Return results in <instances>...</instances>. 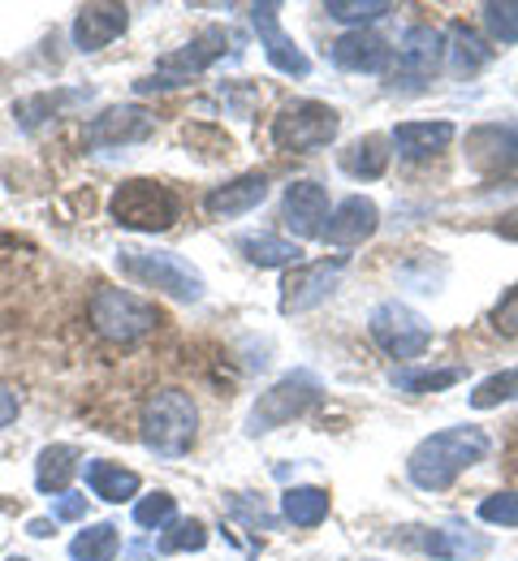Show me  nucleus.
Wrapping results in <instances>:
<instances>
[{
	"mask_svg": "<svg viewBox=\"0 0 518 561\" xmlns=\"http://www.w3.org/2000/svg\"><path fill=\"white\" fill-rule=\"evenodd\" d=\"M488 449H493V440H488L484 427H471V423H462V427H441V432L424 436V440L411 449L406 476H411L415 489L445 492L462 471H471L475 462H484Z\"/></svg>",
	"mask_w": 518,
	"mask_h": 561,
	"instance_id": "obj_1",
	"label": "nucleus"
},
{
	"mask_svg": "<svg viewBox=\"0 0 518 561\" xmlns=\"http://www.w3.org/2000/svg\"><path fill=\"white\" fill-rule=\"evenodd\" d=\"M139 436L160 458H186L199 436V411L186 389H156L143 402Z\"/></svg>",
	"mask_w": 518,
	"mask_h": 561,
	"instance_id": "obj_2",
	"label": "nucleus"
},
{
	"mask_svg": "<svg viewBox=\"0 0 518 561\" xmlns=\"http://www.w3.org/2000/svg\"><path fill=\"white\" fill-rule=\"evenodd\" d=\"M117 268L122 277H130L135 285H148V289H160L177 302H199L204 298V277L195 264H186L182 255L173 251H151V247H122L117 251Z\"/></svg>",
	"mask_w": 518,
	"mask_h": 561,
	"instance_id": "obj_3",
	"label": "nucleus"
},
{
	"mask_svg": "<svg viewBox=\"0 0 518 561\" xmlns=\"http://www.w3.org/2000/svg\"><path fill=\"white\" fill-rule=\"evenodd\" d=\"M108 216L135 233H164L177 225L182 199L156 178H126L108 199Z\"/></svg>",
	"mask_w": 518,
	"mask_h": 561,
	"instance_id": "obj_4",
	"label": "nucleus"
},
{
	"mask_svg": "<svg viewBox=\"0 0 518 561\" xmlns=\"http://www.w3.org/2000/svg\"><path fill=\"white\" fill-rule=\"evenodd\" d=\"M87 316H91V329L104 342H117V346H130V342L148 337L160 324L156 302L130 294V289H95L91 302H87Z\"/></svg>",
	"mask_w": 518,
	"mask_h": 561,
	"instance_id": "obj_5",
	"label": "nucleus"
},
{
	"mask_svg": "<svg viewBox=\"0 0 518 561\" xmlns=\"http://www.w3.org/2000/svg\"><path fill=\"white\" fill-rule=\"evenodd\" d=\"M320 393H324L320 376L307 371V367H298L290 376H281L268 393L255 398V407H251V415H246V432H251V436H264V432L286 427L290 420L307 415V411L320 402Z\"/></svg>",
	"mask_w": 518,
	"mask_h": 561,
	"instance_id": "obj_6",
	"label": "nucleus"
},
{
	"mask_svg": "<svg viewBox=\"0 0 518 561\" xmlns=\"http://www.w3.org/2000/svg\"><path fill=\"white\" fill-rule=\"evenodd\" d=\"M225 48H229V31H225V26H204L191 44H182L177 53H164V57L156 61V70L135 82V91H139V95H148V91H173V87L191 82L195 73L212 70L225 57Z\"/></svg>",
	"mask_w": 518,
	"mask_h": 561,
	"instance_id": "obj_7",
	"label": "nucleus"
},
{
	"mask_svg": "<svg viewBox=\"0 0 518 561\" xmlns=\"http://www.w3.org/2000/svg\"><path fill=\"white\" fill-rule=\"evenodd\" d=\"M337 135H342V113L333 104H320V100H290L273 122V142L290 156L320 151Z\"/></svg>",
	"mask_w": 518,
	"mask_h": 561,
	"instance_id": "obj_8",
	"label": "nucleus"
},
{
	"mask_svg": "<svg viewBox=\"0 0 518 561\" xmlns=\"http://www.w3.org/2000/svg\"><path fill=\"white\" fill-rule=\"evenodd\" d=\"M368 333H371V342L389 354V358H402V363L424 358L428 346H433V324H428L415 307H406V302H398V298L371 307Z\"/></svg>",
	"mask_w": 518,
	"mask_h": 561,
	"instance_id": "obj_9",
	"label": "nucleus"
},
{
	"mask_svg": "<svg viewBox=\"0 0 518 561\" xmlns=\"http://www.w3.org/2000/svg\"><path fill=\"white\" fill-rule=\"evenodd\" d=\"M445 57H449V39L437 26H411L398 44V61H393V87L402 91H424L437 73L445 70Z\"/></svg>",
	"mask_w": 518,
	"mask_h": 561,
	"instance_id": "obj_10",
	"label": "nucleus"
},
{
	"mask_svg": "<svg viewBox=\"0 0 518 561\" xmlns=\"http://www.w3.org/2000/svg\"><path fill=\"white\" fill-rule=\"evenodd\" d=\"M156 135V113L143 104H113L100 117L87 122V147L91 151H117V147H135Z\"/></svg>",
	"mask_w": 518,
	"mask_h": 561,
	"instance_id": "obj_11",
	"label": "nucleus"
},
{
	"mask_svg": "<svg viewBox=\"0 0 518 561\" xmlns=\"http://www.w3.org/2000/svg\"><path fill=\"white\" fill-rule=\"evenodd\" d=\"M346 268V255L337 260H315V264H295L286 280H281V316H302V311H315L342 280Z\"/></svg>",
	"mask_w": 518,
	"mask_h": 561,
	"instance_id": "obj_12",
	"label": "nucleus"
},
{
	"mask_svg": "<svg viewBox=\"0 0 518 561\" xmlns=\"http://www.w3.org/2000/svg\"><path fill=\"white\" fill-rule=\"evenodd\" d=\"M467 164L475 173L518 169V122H480L467 130Z\"/></svg>",
	"mask_w": 518,
	"mask_h": 561,
	"instance_id": "obj_13",
	"label": "nucleus"
},
{
	"mask_svg": "<svg viewBox=\"0 0 518 561\" xmlns=\"http://www.w3.org/2000/svg\"><path fill=\"white\" fill-rule=\"evenodd\" d=\"M251 26H255L260 48H264V57H268L273 70L290 73V78H307L311 73L307 53L281 31V4H273V0L268 4H251Z\"/></svg>",
	"mask_w": 518,
	"mask_h": 561,
	"instance_id": "obj_14",
	"label": "nucleus"
},
{
	"mask_svg": "<svg viewBox=\"0 0 518 561\" xmlns=\"http://www.w3.org/2000/svg\"><path fill=\"white\" fill-rule=\"evenodd\" d=\"M406 545L437 561L484 558V553L493 549L488 536H480V531H458V527H406Z\"/></svg>",
	"mask_w": 518,
	"mask_h": 561,
	"instance_id": "obj_15",
	"label": "nucleus"
},
{
	"mask_svg": "<svg viewBox=\"0 0 518 561\" xmlns=\"http://www.w3.org/2000/svg\"><path fill=\"white\" fill-rule=\"evenodd\" d=\"M126 26H130V9L126 4H82L74 13L70 39H74L78 53H100L113 39H122Z\"/></svg>",
	"mask_w": 518,
	"mask_h": 561,
	"instance_id": "obj_16",
	"label": "nucleus"
},
{
	"mask_svg": "<svg viewBox=\"0 0 518 561\" xmlns=\"http://www.w3.org/2000/svg\"><path fill=\"white\" fill-rule=\"evenodd\" d=\"M376 229H380V208L371 204L368 195H350V199H342L337 208L329 211L320 238L329 247H359V242H368Z\"/></svg>",
	"mask_w": 518,
	"mask_h": 561,
	"instance_id": "obj_17",
	"label": "nucleus"
},
{
	"mask_svg": "<svg viewBox=\"0 0 518 561\" xmlns=\"http://www.w3.org/2000/svg\"><path fill=\"white\" fill-rule=\"evenodd\" d=\"M329 220V191L320 182H290L281 195V225L295 238H320Z\"/></svg>",
	"mask_w": 518,
	"mask_h": 561,
	"instance_id": "obj_18",
	"label": "nucleus"
},
{
	"mask_svg": "<svg viewBox=\"0 0 518 561\" xmlns=\"http://www.w3.org/2000/svg\"><path fill=\"white\" fill-rule=\"evenodd\" d=\"M329 61L346 73H384L393 61V48L376 31H346L329 44Z\"/></svg>",
	"mask_w": 518,
	"mask_h": 561,
	"instance_id": "obj_19",
	"label": "nucleus"
},
{
	"mask_svg": "<svg viewBox=\"0 0 518 561\" xmlns=\"http://www.w3.org/2000/svg\"><path fill=\"white\" fill-rule=\"evenodd\" d=\"M268 199V173H242V178H229L221 186H212L204 195V211L212 220H233V216H246Z\"/></svg>",
	"mask_w": 518,
	"mask_h": 561,
	"instance_id": "obj_20",
	"label": "nucleus"
},
{
	"mask_svg": "<svg viewBox=\"0 0 518 561\" xmlns=\"http://www.w3.org/2000/svg\"><path fill=\"white\" fill-rule=\"evenodd\" d=\"M453 122H402L389 142H393V151L406 160V164H424V160H433V156H441L445 147L453 142Z\"/></svg>",
	"mask_w": 518,
	"mask_h": 561,
	"instance_id": "obj_21",
	"label": "nucleus"
},
{
	"mask_svg": "<svg viewBox=\"0 0 518 561\" xmlns=\"http://www.w3.org/2000/svg\"><path fill=\"white\" fill-rule=\"evenodd\" d=\"M389 147H393V142L384 139V135H364V139L346 142V147L337 151V164H342V173L355 178V182H376V178H384V169H389V160H393Z\"/></svg>",
	"mask_w": 518,
	"mask_h": 561,
	"instance_id": "obj_22",
	"label": "nucleus"
},
{
	"mask_svg": "<svg viewBox=\"0 0 518 561\" xmlns=\"http://www.w3.org/2000/svg\"><path fill=\"white\" fill-rule=\"evenodd\" d=\"M82 476H87V489H91V496L113 501V505H122V501L139 496V489H143L139 471H130V467H122V462H104V458L82 462Z\"/></svg>",
	"mask_w": 518,
	"mask_h": 561,
	"instance_id": "obj_23",
	"label": "nucleus"
},
{
	"mask_svg": "<svg viewBox=\"0 0 518 561\" xmlns=\"http://www.w3.org/2000/svg\"><path fill=\"white\" fill-rule=\"evenodd\" d=\"M78 471H82V454L74 445H44L35 458V489L61 496V492H70V480Z\"/></svg>",
	"mask_w": 518,
	"mask_h": 561,
	"instance_id": "obj_24",
	"label": "nucleus"
},
{
	"mask_svg": "<svg viewBox=\"0 0 518 561\" xmlns=\"http://www.w3.org/2000/svg\"><path fill=\"white\" fill-rule=\"evenodd\" d=\"M238 251L255 268H290V264H298V255H302L298 242L281 238V233H242L238 238Z\"/></svg>",
	"mask_w": 518,
	"mask_h": 561,
	"instance_id": "obj_25",
	"label": "nucleus"
},
{
	"mask_svg": "<svg viewBox=\"0 0 518 561\" xmlns=\"http://www.w3.org/2000/svg\"><path fill=\"white\" fill-rule=\"evenodd\" d=\"M445 39H449V57H445V61L453 66L458 78H471V73H480L488 61H493V48H488L467 22H453Z\"/></svg>",
	"mask_w": 518,
	"mask_h": 561,
	"instance_id": "obj_26",
	"label": "nucleus"
},
{
	"mask_svg": "<svg viewBox=\"0 0 518 561\" xmlns=\"http://www.w3.org/2000/svg\"><path fill=\"white\" fill-rule=\"evenodd\" d=\"M329 505H333L329 492L315 489V484H295V489L281 492V514L295 527H320L329 518Z\"/></svg>",
	"mask_w": 518,
	"mask_h": 561,
	"instance_id": "obj_27",
	"label": "nucleus"
},
{
	"mask_svg": "<svg viewBox=\"0 0 518 561\" xmlns=\"http://www.w3.org/2000/svg\"><path fill=\"white\" fill-rule=\"evenodd\" d=\"M87 100H91V87H87V91H39V95L22 100V104L13 108V117H18L22 130H35L39 122L57 117L61 108H74V104H87Z\"/></svg>",
	"mask_w": 518,
	"mask_h": 561,
	"instance_id": "obj_28",
	"label": "nucleus"
},
{
	"mask_svg": "<svg viewBox=\"0 0 518 561\" xmlns=\"http://www.w3.org/2000/svg\"><path fill=\"white\" fill-rule=\"evenodd\" d=\"M467 371L462 367H393V389L398 393H411V398H424V393H441L449 385H458Z\"/></svg>",
	"mask_w": 518,
	"mask_h": 561,
	"instance_id": "obj_29",
	"label": "nucleus"
},
{
	"mask_svg": "<svg viewBox=\"0 0 518 561\" xmlns=\"http://www.w3.org/2000/svg\"><path fill=\"white\" fill-rule=\"evenodd\" d=\"M117 553H122L117 523H91L87 531H78L70 540V558L74 561H113Z\"/></svg>",
	"mask_w": 518,
	"mask_h": 561,
	"instance_id": "obj_30",
	"label": "nucleus"
},
{
	"mask_svg": "<svg viewBox=\"0 0 518 561\" xmlns=\"http://www.w3.org/2000/svg\"><path fill=\"white\" fill-rule=\"evenodd\" d=\"M204 545H208V527L199 518H173L151 549L156 553H199Z\"/></svg>",
	"mask_w": 518,
	"mask_h": 561,
	"instance_id": "obj_31",
	"label": "nucleus"
},
{
	"mask_svg": "<svg viewBox=\"0 0 518 561\" xmlns=\"http://www.w3.org/2000/svg\"><path fill=\"white\" fill-rule=\"evenodd\" d=\"M506 402H518V367L493 371L488 380H480L471 389V407L475 411H493V407H506Z\"/></svg>",
	"mask_w": 518,
	"mask_h": 561,
	"instance_id": "obj_32",
	"label": "nucleus"
},
{
	"mask_svg": "<svg viewBox=\"0 0 518 561\" xmlns=\"http://www.w3.org/2000/svg\"><path fill=\"white\" fill-rule=\"evenodd\" d=\"M324 13H329L333 22H350L355 31H368V22L393 13V4H389V0H329Z\"/></svg>",
	"mask_w": 518,
	"mask_h": 561,
	"instance_id": "obj_33",
	"label": "nucleus"
},
{
	"mask_svg": "<svg viewBox=\"0 0 518 561\" xmlns=\"http://www.w3.org/2000/svg\"><path fill=\"white\" fill-rule=\"evenodd\" d=\"M480 18L497 44H506V48L518 44V0H488V4H480Z\"/></svg>",
	"mask_w": 518,
	"mask_h": 561,
	"instance_id": "obj_34",
	"label": "nucleus"
},
{
	"mask_svg": "<svg viewBox=\"0 0 518 561\" xmlns=\"http://www.w3.org/2000/svg\"><path fill=\"white\" fill-rule=\"evenodd\" d=\"M173 514H177V496H173V492H151V496H143V501H135V523L148 527V531L169 527Z\"/></svg>",
	"mask_w": 518,
	"mask_h": 561,
	"instance_id": "obj_35",
	"label": "nucleus"
},
{
	"mask_svg": "<svg viewBox=\"0 0 518 561\" xmlns=\"http://www.w3.org/2000/svg\"><path fill=\"white\" fill-rule=\"evenodd\" d=\"M480 518L493 527H518V492H493L480 501Z\"/></svg>",
	"mask_w": 518,
	"mask_h": 561,
	"instance_id": "obj_36",
	"label": "nucleus"
},
{
	"mask_svg": "<svg viewBox=\"0 0 518 561\" xmlns=\"http://www.w3.org/2000/svg\"><path fill=\"white\" fill-rule=\"evenodd\" d=\"M493 329L506 333V337H518V285H510V289L497 298V307H493Z\"/></svg>",
	"mask_w": 518,
	"mask_h": 561,
	"instance_id": "obj_37",
	"label": "nucleus"
},
{
	"mask_svg": "<svg viewBox=\"0 0 518 561\" xmlns=\"http://www.w3.org/2000/svg\"><path fill=\"white\" fill-rule=\"evenodd\" d=\"M87 514V496L82 492H61L53 496V523H78Z\"/></svg>",
	"mask_w": 518,
	"mask_h": 561,
	"instance_id": "obj_38",
	"label": "nucleus"
},
{
	"mask_svg": "<svg viewBox=\"0 0 518 561\" xmlns=\"http://www.w3.org/2000/svg\"><path fill=\"white\" fill-rule=\"evenodd\" d=\"M493 229H497V233H502V238H506V242H518V208L502 211V216H497V225H493Z\"/></svg>",
	"mask_w": 518,
	"mask_h": 561,
	"instance_id": "obj_39",
	"label": "nucleus"
},
{
	"mask_svg": "<svg viewBox=\"0 0 518 561\" xmlns=\"http://www.w3.org/2000/svg\"><path fill=\"white\" fill-rule=\"evenodd\" d=\"M13 420H18V398H13V393L0 385V427H9Z\"/></svg>",
	"mask_w": 518,
	"mask_h": 561,
	"instance_id": "obj_40",
	"label": "nucleus"
},
{
	"mask_svg": "<svg viewBox=\"0 0 518 561\" xmlns=\"http://www.w3.org/2000/svg\"><path fill=\"white\" fill-rule=\"evenodd\" d=\"M53 527H57L53 518H31V523H26V536H35V540H48V536H53Z\"/></svg>",
	"mask_w": 518,
	"mask_h": 561,
	"instance_id": "obj_41",
	"label": "nucleus"
},
{
	"mask_svg": "<svg viewBox=\"0 0 518 561\" xmlns=\"http://www.w3.org/2000/svg\"><path fill=\"white\" fill-rule=\"evenodd\" d=\"M9 561H31V558H9Z\"/></svg>",
	"mask_w": 518,
	"mask_h": 561,
	"instance_id": "obj_42",
	"label": "nucleus"
}]
</instances>
